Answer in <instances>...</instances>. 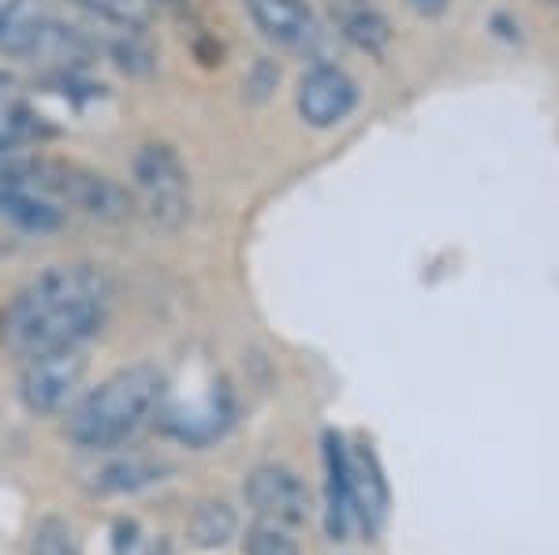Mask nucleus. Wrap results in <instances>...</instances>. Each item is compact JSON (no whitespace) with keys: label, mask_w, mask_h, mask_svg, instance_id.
<instances>
[{"label":"nucleus","mask_w":559,"mask_h":555,"mask_svg":"<svg viewBox=\"0 0 559 555\" xmlns=\"http://www.w3.org/2000/svg\"><path fill=\"white\" fill-rule=\"evenodd\" d=\"M108 280L94 265H52L34 276L4 310V339L31 358L60 347H83L105 325Z\"/></svg>","instance_id":"1"},{"label":"nucleus","mask_w":559,"mask_h":555,"mask_svg":"<svg viewBox=\"0 0 559 555\" xmlns=\"http://www.w3.org/2000/svg\"><path fill=\"white\" fill-rule=\"evenodd\" d=\"M165 377L153 365H128L64 410V436L83 451H112L160 414Z\"/></svg>","instance_id":"2"},{"label":"nucleus","mask_w":559,"mask_h":555,"mask_svg":"<svg viewBox=\"0 0 559 555\" xmlns=\"http://www.w3.org/2000/svg\"><path fill=\"white\" fill-rule=\"evenodd\" d=\"M134 205L165 231L191 220V176L173 146H142L134 154Z\"/></svg>","instance_id":"3"},{"label":"nucleus","mask_w":559,"mask_h":555,"mask_svg":"<svg viewBox=\"0 0 559 555\" xmlns=\"http://www.w3.org/2000/svg\"><path fill=\"white\" fill-rule=\"evenodd\" d=\"M86 377V354L83 347H60V351L31 354L20 373V399L31 414L52 418L64 414L75 402Z\"/></svg>","instance_id":"4"},{"label":"nucleus","mask_w":559,"mask_h":555,"mask_svg":"<svg viewBox=\"0 0 559 555\" xmlns=\"http://www.w3.org/2000/svg\"><path fill=\"white\" fill-rule=\"evenodd\" d=\"M247 504L258 518L280 526H302L310 518V488L287 467H258L247 478Z\"/></svg>","instance_id":"5"},{"label":"nucleus","mask_w":559,"mask_h":555,"mask_svg":"<svg viewBox=\"0 0 559 555\" xmlns=\"http://www.w3.org/2000/svg\"><path fill=\"white\" fill-rule=\"evenodd\" d=\"M358 105V86L344 68L318 64L299 83V112L310 128H336Z\"/></svg>","instance_id":"6"},{"label":"nucleus","mask_w":559,"mask_h":555,"mask_svg":"<svg viewBox=\"0 0 559 555\" xmlns=\"http://www.w3.org/2000/svg\"><path fill=\"white\" fill-rule=\"evenodd\" d=\"M250 20L269 41L292 52H318L324 45V34L313 20L306 0H242Z\"/></svg>","instance_id":"7"},{"label":"nucleus","mask_w":559,"mask_h":555,"mask_svg":"<svg viewBox=\"0 0 559 555\" xmlns=\"http://www.w3.org/2000/svg\"><path fill=\"white\" fill-rule=\"evenodd\" d=\"M347 496H350V518H358L369 536L381 533L392 496H388L384 470L369 444L347 447Z\"/></svg>","instance_id":"8"},{"label":"nucleus","mask_w":559,"mask_h":555,"mask_svg":"<svg viewBox=\"0 0 559 555\" xmlns=\"http://www.w3.org/2000/svg\"><path fill=\"white\" fill-rule=\"evenodd\" d=\"M52 23L57 20L49 12V0H4L0 4V52L34 57Z\"/></svg>","instance_id":"9"},{"label":"nucleus","mask_w":559,"mask_h":555,"mask_svg":"<svg viewBox=\"0 0 559 555\" xmlns=\"http://www.w3.org/2000/svg\"><path fill=\"white\" fill-rule=\"evenodd\" d=\"M329 15L340 38H347L355 49L369 52V57H381L388 41H392L388 20L373 0H329Z\"/></svg>","instance_id":"10"},{"label":"nucleus","mask_w":559,"mask_h":555,"mask_svg":"<svg viewBox=\"0 0 559 555\" xmlns=\"http://www.w3.org/2000/svg\"><path fill=\"white\" fill-rule=\"evenodd\" d=\"M231 425V402L224 391H210L191 407H179L165 414V433H173L183 444H210Z\"/></svg>","instance_id":"11"},{"label":"nucleus","mask_w":559,"mask_h":555,"mask_svg":"<svg viewBox=\"0 0 559 555\" xmlns=\"http://www.w3.org/2000/svg\"><path fill=\"white\" fill-rule=\"evenodd\" d=\"M324 496H329V533L336 541L347 536L350 526V496H347V444L340 433H324Z\"/></svg>","instance_id":"12"},{"label":"nucleus","mask_w":559,"mask_h":555,"mask_svg":"<svg viewBox=\"0 0 559 555\" xmlns=\"http://www.w3.org/2000/svg\"><path fill=\"white\" fill-rule=\"evenodd\" d=\"M236 526H239L236 511H231L228 504H221V499H205L191 515V536L202 548H221V544H228L231 536H236Z\"/></svg>","instance_id":"13"},{"label":"nucleus","mask_w":559,"mask_h":555,"mask_svg":"<svg viewBox=\"0 0 559 555\" xmlns=\"http://www.w3.org/2000/svg\"><path fill=\"white\" fill-rule=\"evenodd\" d=\"M31 131H34V112L26 105L23 89L12 79L0 75V149L23 142Z\"/></svg>","instance_id":"14"},{"label":"nucleus","mask_w":559,"mask_h":555,"mask_svg":"<svg viewBox=\"0 0 559 555\" xmlns=\"http://www.w3.org/2000/svg\"><path fill=\"white\" fill-rule=\"evenodd\" d=\"M71 4L86 8L90 15L123 26V31H139L153 15V0H71Z\"/></svg>","instance_id":"15"},{"label":"nucleus","mask_w":559,"mask_h":555,"mask_svg":"<svg viewBox=\"0 0 559 555\" xmlns=\"http://www.w3.org/2000/svg\"><path fill=\"white\" fill-rule=\"evenodd\" d=\"M242 552L247 555H302L295 536L287 533V526L269 522V518H258L254 526L242 536Z\"/></svg>","instance_id":"16"},{"label":"nucleus","mask_w":559,"mask_h":555,"mask_svg":"<svg viewBox=\"0 0 559 555\" xmlns=\"http://www.w3.org/2000/svg\"><path fill=\"white\" fill-rule=\"evenodd\" d=\"M31 555H83V548H79V536L64 522V518L49 515V518H41V522L34 526Z\"/></svg>","instance_id":"17"},{"label":"nucleus","mask_w":559,"mask_h":555,"mask_svg":"<svg viewBox=\"0 0 559 555\" xmlns=\"http://www.w3.org/2000/svg\"><path fill=\"white\" fill-rule=\"evenodd\" d=\"M112 555H168V544L160 533L142 530L139 522H116L112 536Z\"/></svg>","instance_id":"18"},{"label":"nucleus","mask_w":559,"mask_h":555,"mask_svg":"<svg viewBox=\"0 0 559 555\" xmlns=\"http://www.w3.org/2000/svg\"><path fill=\"white\" fill-rule=\"evenodd\" d=\"M157 467H146V462H120V467H108L102 473V485L105 488H116V492H123V488H142V485H150L153 478H157Z\"/></svg>","instance_id":"19"},{"label":"nucleus","mask_w":559,"mask_h":555,"mask_svg":"<svg viewBox=\"0 0 559 555\" xmlns=\"http://www.w3.org/2000/svg\"><path fill=\"white\" fill-rule=\"evenodd\" d=\"M418 15H440L448 8V0H407Z\"/></svg>","instance_id":"20"},{"label":"nucleus","mask_w":559,"mask_h":555,"mask_svg":"<svg viewBox=\"0 0 559 555\" xmlns=\"http://www.w3.org/2000/svg\"><path fill=\"white\" fill-rule=\"evenodd\" d=\"M8 228V220H4V213H0V231H4ZM8 231H12V228H8Z\"/></svg>","instance_id":"21"}]
</instances>
